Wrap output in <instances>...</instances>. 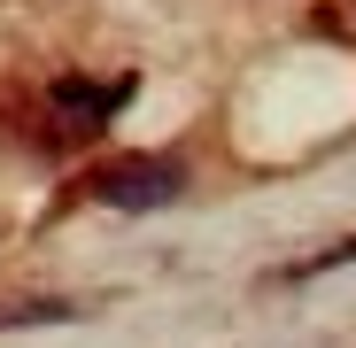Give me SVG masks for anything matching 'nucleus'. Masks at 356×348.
Wrapping results in <instances>:
<instances>
[{
  "mask_svg": "<svg viewBox=\"0 0 356 348\" xmlns=\"http://www.w3.org/2000/svg\"><path fill=\"white\" fill-rule=\"evenodd\" d=\"M132 101V78H54L47 85V147H78V140H101Z\"/></svg>",
  "mask_w": 356,
  "mask_h": 348,
  "instance_id": "1",
  "label": "nucleus"
},
{
  "mask_svg": "<svg viewBox=\"0 0 356 348\" xmlns=\"http://www.w3.org/2000/svg\"><path fill=\"white\" fill-rule=\"evenodd\" d=\"M86 194L101 209H170L186 194V163L178 155H116L86 170Z\"/></svg>",
  "mask_w": 356,
  "mask_h": 348,
  "instance_id": "2",
  "label": "nucleus"
},
{
  "mask_svg": "<svg viewBox=\"0 0 356 348\" xmlns=\"http://www.w3.org/2000/svg\"><path fill=\"white\" fill-rule=\"evenodd\" d=\"M333 263H356V240H341V248H325V256H318L310 271H333Z\"/></svg>",
  "mask_w": 356,
  "mask_h": 348,
  "instance_id": "3",
  "label": "nucleus"
}]
</instances>
